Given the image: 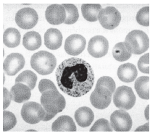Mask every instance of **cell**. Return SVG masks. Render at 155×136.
<instances>
[{"instance_id":"cell-1","label":"cell","mask_w":155,"mask_h":136,"mask_svg":"<svg viewBox=\"0 0 155 136\" xmlns=\"http://www.w3.org/2000/svg\"><path fill=\"white\" fill-rule=\"evenodd\" d=\"M60 90L72 97H81L91 91L94 73L90 64L83 59L71 57L64 60L56 70Z\"/></svg>"},{"instance_id":"cell-2","label":"cell","mask_w":155,"mask_h":136,"mask_svg":"<svg viewBox=\"0 0 155 136\" xmlns=\"http://www.w3.org/2000/svg\"><path fill=\"white\" fill-rule=\"evenodd\" d=\"M31 65L38 74L47 75L54 71L57 65V60L51 53L40 51L31 57Z\"/></svg>"},{"instance_id":"cell-3","label":"cell","mask_w":155,"mask_h":136,"mask_svg":"<svg viewBox=\"0 0 155 136\" xmlns=\"http://www.w3.org/2000/svg\"><path fill=\"white\" fill-rule=\"evenodd\" d=\"M41 105L47 112L57 115L65 108L66 102L64 96L58 91L50 90L42 93L41 96Z\"/></svg>"},{"instance_id":"cell-4","label":"cell","mask_w":155,"mask_h":136,"mask_svg":"<svg viewBox=\"0 0 155 136\" xmlns=\"http://www.w3.org/2000/svg\"><path fill=\"white\" fill-rule=\"evenodd\" d=\"M125 44L131 54H141L148 50L149 39L143 31L134 30L127 35Z\"/></svg>"},{"instance_id":"cell-5","label":"cell","mask_w":155,"mask_h":136,"mask_svg":"<svg viewBox=\"0 0 155 136\" xmlns=\"http://www.w3.org/2000/svg\"><path fill=\"white\" fill-rule=\"evenodd\" d=\"M136 96L132 89L128 86H120L115 90L113 96V102L118 109L129 110L136 103Z\"/></svg>"},{"instance_id":"cell-6","label":"cell","mask_w":155,"mask_h":136,"mask_svg":"<svg viewBox=\"0 0 155 136\" xmlns=\"http://www.w3.org/2000/svg\"><path fill=\"white\" fill-rule=\"evenodd\" d=\"M46 111L41 104L34 102L25 103L21 109L23 120L28 124H36L43 120Z\"/></svg>"},{"instance_id":"cell-7","label":"cell","mask_w":155,"mask_h":136,"mask_svg":"<svg viewBox=\"0 0 155 136\" xmlns=\"http://www.w3.org/2000/svg\"><path fill=\"white\" fill-rule=\"evenodd\" d=\"M98 20L104 28L113 30L120 23L121 15L115 7H107L100 11Z\"/></svg>"},{"instance_id":"cell-8","label":"cell","mask_w":155,"mask_h":136,"mask_svg":"<svg viewBox=\"0 0 155 136\" xmlns=\"http://www.w3.org/2000/svg\"><path fill=\"white\" fill-rule=\"evenodd\" d=\"M110 124L115 131L128 132L131 129L133 122L127 112L120 109L116 110L110 116Z\"/></svg>"},{"instance_id":"cell-9","label":"cell","mask_w":155,"mask_h":136,"mask_svg":"<svg viewBox=\"0 0 155 136\" xmlns=\"http://www.w3.org/2000/svg\"><path fill=\"white\" fill-rule=\"evenodd\" d=\"M38 21L36 11L31 7L23 8L16 13L15 22L20 28L28 30L33 28Z\"/></svg>"},{"instance_id":"cell-10","label":"cell","mask_w":155,"mask_h":136,"mask_svg":"<svg viewBox=\"0 0 155 136\" xmlns=\"http://www.w3.org/2000/svg\"><path fill=\"white\" fill-rule=\"evenodd\" d=\"M25 59L21 54L12 53L7 57L3 63L4 72L7 75L13 76L23 69L25 65Z\"/></svg>"},{"instance_id":"cell-11","label":"cell","mask_w":155,"mask_h":136,"mask_svg":"<svg viewBox=\"0 0 155 136\" xmlns=\"http://www.w3.org/2000/svg\"><path fill=\"white\" fill-rule=\"evenodd\" d=\"M109 43L107 39L102 36L92 37L88 42V51L95 58L102 57L107 54Z\"/></svg>"},{"instance_id":"cell-12","label":"cell","mask_w":155,"mask_h":136,"mask_svg":"<svg viewBox=\"0 0 155 136\" xmlns=\"http://www.w3.org/2000/svg\"><path fill=\"white\" fill-rule=\"evenodd\" d=\"M86 41L83 36L73 34L68 36L64 43V50L67 54L72 56H77L81 54L85 49Z\"/></svg>"},{"instance_id":"cell-13","label":"cell","mask_w":155,"mask_h":136,"mask_svg":"<svg viewBox=\"0 0 155 136\" xmlns=\"http://www.w3.org/2000/svg\"><path fill=\"white\" fill-rule=\"evenodd\" d=\"M45 16L49 23L51 25H60L65 21V9L62 5H51L47 7Z\"/></svg>"},{"instance_id":"cell-14","label":"cell","mask_w":155,"mask_h":136,"mask_svg":"<svg viewBox=\"0 0 155 136\" xmlns=\"http://www.w3.org/2000/svg\"><path fill=\"white\" fill-rule=\"evenodd\" d=\"M62 43V35L58 29L49 28L44 34V44L51 50H56Z\"/></svg>"},{"instance_id":"cell-15","label":"cell","mask_w":155,"mask_h":136,"mask_svg":"<svg viewBox=\"0 0 155 136\" xmlns=\"http://www.w3.org/2000/svg\"><path fill=\"white\" fill-rule=\"evenodd\" d=\"M115 82L113 79L109 76H103L97 80L95 90L101 95L112 97V93L115 91Z\"/></svg>"},{"instance_id":"cell-16","label":"cell","mask_w":155,"mask_h":136,"mask_svg":"<svg viewBox=\"0 0 155 136\" xmlns=\"http://www.w3.org/2000/svg\"><path fill=\"white\" fill-rule=\"evenodd\" d=\"M31 89L25 84L18 83L10 90L12 100L17 103H23L29 100L31 96Z\"/></svg>"},{"instance_id":"cell-17","label":"cell","mask_w":155,"mask_h":136,"mask_svg":"<svg viewBox=\"0 0 155 136\" xmlns=\"http://www.w3.org/2000/svg\"><path fill=\"white\" fill-rule=\"evenodd\" d=\"M51 130L54 132H75L76 131V126H75L74 121L70 116L63 115L58 117L53 122Z\"/></svg>"},{"instance_id":"cell-18","label":"cell","mask_w":155,"mask_h":136,"mask_svg":"<svg viewBox=\"0 0 155 136\" xmlns=\"http://www.w3.org/2000/svg\"><path fill=\"white\" fill-rule=\"evenodd\" d=\"M75 119L77 124L81 128H87L94 119L93 111L87 106L79 108L75 112Z\"/></svg>"},{"instance_id":"cell-19","label":"cell","mask_w":155,"mask_h":136,"mask_svg":"<svg viewBox=\"0 0 155 136\" xmlns=\"http://www.w3.org/2000/svg\"><path fill=\"white\" fill-rule=\"evenodd\" d=\"M138 75L136 66L131 63H125L120 65L117 70V76L121 81L130 83L136 80Z\"/></svg>"},{"instance_id":"cell-20","label":"cell","mask_w":155,"mask_h":136,"mask_svg":"<svg viewBox=\"0 0 155 136\" xmlns=\"http://www.w3.org/2000/svg\"><path fill=\"white\" fill-rule=\"evenodd\" d=\"M23 45L25 49L30 51L38 49L41 45V38L40 34L36 31H30L24 35Z\"/></svg>"},{"instance_id":"cell-21","label":"cell","mask_w":155,"mask_h":136,"mask_svg":"<svg viewBox=\"0 0 155 136\" xmlns=\"http://www.w3.org/2000/svg\"><path fill=\"white\" fill-rule=\"evenodd\" d=\"M101 10V6L99 4H84L81 6L83 16L89 22L98 21L99 12Z\"/></svg>"},{"instance_id":"cell-22","label":"cell","mask_w":155,"mask_h":136,"mask_svg":"<svg viewBox=\"0 0 155 136\" xmlns=\"http://www.w3.org/2000/svg\"><path fill=\"white\" fill-rule=\"evenodd\" d=\"M20 34L19 31L14 28H9L3 35V43L9 48L17 47L20 42Z\"/></svg>"},{"instance_id":"cell-23","label":"cell","mask_w":155,"mask_h":136,"mask_svg":"<svg viewBox=\"0 0 155 136\" xmlns=\"http://www.w3.org/2000/svg\"><path fill=\"white\" fill-rule=\"evenodd\" d=\"M149 78L148 76H141L136 79L135 82V89L140 98L149 100Z\"/></svg>"},{"instance_id":"cell-24","label":"cell","mask_w":155,"mask_h":136,"mask_svg":"<svg viewBox=\"0 0 155 136\" xmlns=\"http://www.w3.org/2000/svg\"><path fill=\"white\" fill-rule=\"evenodd\" d=\"M111 100L112 97H107L101 95L96 90L92 92L91 96H90V101H91L92 106L99 109H104L108 107L111 103Z\"/></svg>"},{"instance_id":"cell-25","label":"cell","mask_w":155,"mask_h":136,"mask_svg":"<svg viewBox=\"0 0 155 136\" xmlns=\"http://www.w3.org/2000/svg\"><path fill=\"white\" fill-rule=\"evenodd\" d=\"M131 53L126 47L125 42H120L115 45L112 49V55L117 61L125 62L131 57Z\"/></svg>"},{"instance_id":"cell-26","label":"cell","mask_w":155,"mask_h":136,"mask_svg":"<svg viewBox=\"0 0 155 136\" xmlns=\"http://www.w3.org/2000/svg\"><path fill=\"white\" fill-rule=\"evenodd\" d=\"M37 81V76L34 72L31 70L23 71L15 79V83H21L28 86L31 90L35 88Z\"/></svg>"},{"instance_id":"cell-27","label":"cell","mask_w":155,"mask_h":136,"mask_svg":"<svg viewBox=\"0 0 155 136\" xmlns=\"http://www.w3.org/2000/svg\"><path fill=\"white\" fill-rule=\"evenodd\" d=\"M62 6L64 7L66 11V19L64 23L71 25L76 23L79 18V13L77 7L72 4H63Z\"/></svg>"},{"instance_id":"cell-28","label":"cell","mask_w":155,"mask_h":136,"mask_svg":"<svg viewBox=\"0 0 155 136\" xmlns=\"http://www.w3.org/2000/svg\"><path fill=\"white\" fill-rule=\"evenodd\" d=\"M17 119L13 113L10 112H3V131H9L16 125Z\"/></svg>"},{"instance_id":"cell-29","label":"cell","mask_w":155,"mask_h":136,"mask_svg":"<svg viewBox=\"0 0 155 136\" xmlns=\"http://www.w3.org/2000/svg\"><path fill=\"white\" fill-rule=\"evenodd\" d=\"M136 21L143 26L149 25V7L147 6L138 10L136 15Z\"/></svg>"},{"instance_id":"cell-30","label":"cell","mask_w":155,"mask_h":136,"mask_svg":"<svg viewBox=\"0 0 155 136\" xmlns=\"http://www.w3.org/2000/svg\"><path fill=\"white\" fill-rule=\"evenodd\" d=\"M112 128L111 126V124L109 122L108 120L105 119L104 118H101L98 119L94 123L92 128L90 129V131H107V132H112Z\"/></svg>"},{"instance_id":"cell-31","label":"cell","mask_w":155,"mask_h":136,"mask_svg":"<svg viewBox=\"0 0 155 136\" xmlns=\"http://www.w3.org/2000/svg\"><path fill=\"white\" fill-rule=\"evenodd\" d=\"M149 54L147 53L142 56L138 62V67L141 73H149Z\"/></svg>"},{"instance_id":"cell-32","label":"cell","mask_w":155,"mask_h":136,"mask_svg":"<svg viewBox=\"0 0 155 136\" xmlns=\"http://www.w3.org/2000/svg\"><path fill=\"white\" fill-rule=\"evenodd\" d=\"M38 90L41 93H44V92L50 91V90H54V91H58L56 86H54V83L51 81L50 80L48 79H42L39 82L38 84Z\"/></svg>"},{"instance_id":"cell-33","label":"cell","mask_w":155,"mask_h":136,"mask_svg":"<svg viewBox=\"0 0 155 136\" xmlns=\"http://www.w3.org/2000/svg\"><path fill=\"white\" fill-rule=\"evenodd\" d=\"M12 99L11 93L6 88L3 89V109L5 110L10 106L11 100Z\"/></svg>"},{"instance_id":"cell-34","label":"cell","mask_w":155,"mask_h":136,"mask_svg":"<svg viewBox=\"0 0 155 136\" xmlns=\"http://www.w3.org/2000/svg\"><path fill=\"white\" fill-rule=\"evenodd\" d=\"M136 132L138 131H144V132H149V123H146L143 125L138 127L137 129L135 130Z\"/></svg>"},{"instance_id":"cell-35","label":"cell","mask_w":155,"mask_h":136,"mask_svg":"<svg viewBox=\"0 0 155 136\" xmlns=\"http://www.w3.org/2000/svg\"><path fill=\"white\" fill-rule=\"evenodd\" d=\"M55 115H53V114H50V113L47 112H46L45 116H44V118L43 119V121H44V122H47V121L50 120V119H52Z\"/></svg>"},{"instance_id":"cell-36","label":"cell","mask_w":155,"mask_h":136,"mask_svg":"<svg viewBox=\"0 0 155 136\" xmlns=\"http://www.w3.org/2000/svg\"><path fill=\"white\" fill-rule=\"evenodd\" d=\"M149 106L148 105L147 106V108L145 109V112H144V115H145V117L147 119V120H149Z\"/></svg>"}]
</instances>
